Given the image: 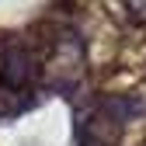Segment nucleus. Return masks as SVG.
I'll return each mask as SVG.
<instances>
[{
	"mask_svg": "<svg viewBox=\"0 0 146 146\" xmlns=\"http://www.w3.org/2000/svg\"><path fill=\"white\" fill-rule=\"evenodd\" d=\"M38 77V56L25 42H7L0 52V84L7 90H25Z\"/></svg>",
	"mask_w": 146,
	"mask_h": 146,
	"instance_id": "obj_2",
	"label": "nucleus"
},
{
	"mask_svg": "<svg viewBox=\"0 0 146 146\" xmlns=\"http://www.w3.org/2000/svg\"><path fill=\"white\" fill-rule=\"evenodd\" d=\"M125 4H129V7H132V11H139V14H143V11H146V0H125Z\"/></svg>",
	"mask_w": 146,
	"mask_h": 146,
	"instance_id": "obj_3",
	"label": "nucleus"
},
{
	"mask_svg": "<svg viewBox=\"0 0 146 146\" xmlns=\"http://www.w3.org/2000/svg\"><path fill=\"white\" fill-rule=\"evenodd\" d=\"M132 98H101L98 104H90V111L80 118V146H118L125 122L136 115Z\"/></svg>",
	"mask_w": 146,
	"mask_h": 146,
	"instance_id": "obj_1",
	"label": "nucleus"
}]
</instances>
